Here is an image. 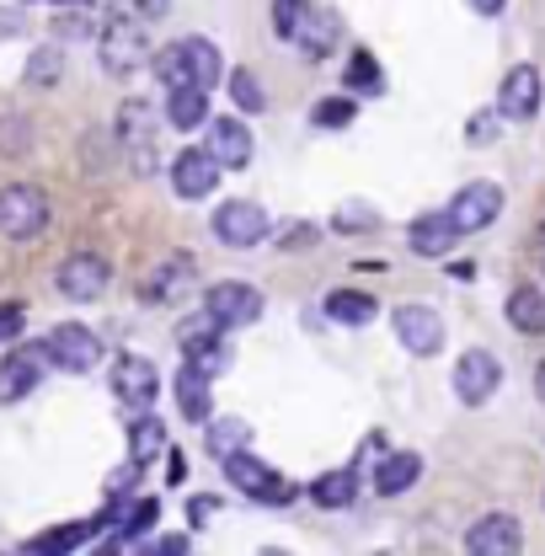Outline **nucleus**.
<instances>
[{
	"mask_svg": "<svg viewBox=\"0 0 545 556\" xmlns=\"http://www.w3.org/2000/svg\"><path fill=\"white\" fill-rule=\"evenodd\" d=\"M22 33V16L16 11H0V38H16Z\"/></svg>",
	"mask_w": 545,
	"mask_h": 556,
	"instance_id": "obj_43",
	"label": "nucleus"
},
{
	"mask_svg": "<svg viewBox=\"0 0 545 556\" xmlns=\"http://www.w3.org/2000/svg\"><path fill=\"white\" fill-rule=\"evenodd\" d=\"M139 471H144L139 460H129V466H118V471L107 477V497H124V492H135V486H139Z\"/></svg>",
	"mask_w": 545,
	"mask_h": 556,
	"instance_id": "obj_37",
	"label": "nucleus"
},
{
	"mask_svg": "<svg viewBox=\"0 0 545 556\" xmlns=\"http://www.w3.org/2000/svg\"><path fill=\"white\" fill-rule=\"evenodd\" d=\"M466 5H471V11H481V16H497L508 0H466Z\"/></svg>",
	"mask_w": 545,
	"mask_h": 556,
	"instance_id": "obj_44",
	"label": "nucleus"
},
{
	"mask_svg": "<svg viewBox=\"0 0 545 556\" xmlns=\"http://www.w3.org/2000/svg\"><path fill=\"white\" fill-rule=\"evenodd\" d=\"M535 396H541V402H545V364H541V369H535Z\"/></svg>",
	"mask_w": 545,
	"mask_h": 556,
	"instance_id": "obj_50",
	"label": "nucleus"
},
{
	"mask_svg": "<svg viewBox=\"0 0 545 556\" xmlns=\"http://www.w3.org/2000/svg\"><path fill=\"white\" fill-rule=\"evenodd\" d=\"M466 552L471 556H519L524 552V525L514 514H486L466 530Z\"/></svg>",
	"mask_w": 545,
	"mask_h": 556,
	"instance_id": "obj_9",
	"label": "nucleus"
},
{
	"mask_svg": "<svg viewBox=\"0 0 545 556\" xmlns=\"http://www.w3.org/2000/svg\"><path fill=\"white\" fill-rule=\"evenodd\" d=\"M230 97H236L241 113H263V108H268V91H263V80H257L252 70H236V75H230Z\"/></svg>",
	"mask_w": 545,
	"mask_h": 556,
	"instance_id": "obj_32",
	"label": "nucleus"
},
{
	"mask_svg": "<svg viewBox=\"0 0 545 556\" xmlns=\"http://www.w3.org/2000/svg\"><path fill=\"white\" fill-rule=\"evenodd\" d=\"M60 75H65L60 49H38V54L27 60V86H60Z\"/></svg>",
	"mask_w": 545,
	"mask_h": 556,
	"instance_id": "obj_33",
	"label": "nucleus"
},
{
	"mask_svg": "<svg viewBox=\"0 0 545 556\" xmlns=\"http://www.w3.org/2000/svg\"><path fill=\"white\" fill-rule=\"evenodd\" d=\"M43 225H49L43 188H27V182L0 188V236L5 241H33V236H43Z\"/></svg>",
	"mask_w": 545,
	"mask_h": 556,
	"instance_id": "obj_3",
	"label": "nucleus"
},
{
	"mask_svg": "<svg viewBox=\"0 0 545 556\" xmlns=\"http://www.w3.org/2000/svg\"><path fill=\"white\" fill-rule=\"evenodd\" d=\"M497 214H503V188H497V182H471V188H460V193L449 199V219H455L460 236L486 230Z\"/></svg>",
	"mask_w": 545,
	"mask_h": 556,
	"instance_id": "obj_11",
	"label": "nucleus"
},
{
	"mask_svg": "<svg viewBox=\"0 0 545 556\" xmlns=\"http://www.w3.org/2000/svg\"><path fill=\"white\" fill-rule=\"evenodd\" d=\"M43 348H49V364H54V369H69V375H86V369H97V358H102V343H97L91 327H54Z\"/></svg>",
	"mask_w": 545,
	"mask_h": 556,
	"instance_id": "obj_12",
	"label": "nucleus"
},
{
	"mask_svg": "<svg viewBox=\"0 0 545 556\" xmlns=\"http://www.w3.org/2000/svg\"><path fill=\"white\" fill-rule=\"evenodd\" d=\"M391 327H396L402 348L417 353V358H433V353L444 348V321H439V311H428V305H396Z\"/></svg>",
	"mask_w": 545,
	"mask_h": 556,
	"instance_id": "obj_10",
	"label": "nucleus"
},
{
	"mask_svg": "<svg viewBox=\"0 0 545 556\" xmlns=\"http://www.w3.org/2000/svg\"><path fill=\"white\" fill-rule=\"evenodd\" d=\"M327 316H332L338 327H369V321L380 316V305H375L369 294H353V289H338V294H327Z\"/></svg>",
	"mask_w": 545,
	"mask_h": 556,
	"instance_id": "obj_26",
	"label": "nucleus"
},
{
	"mask_svg": "<svg viewBox=\"0 0 545 556\" xmlns=\"http://www.w3.org/2000/svg\"><path fill=\"white\" fill-rule=\"evenodd\" d=\"M417 477H422V455H411V450H396V455H385V460H380V471H375V486H380V497H396V492H407Z\"/></svg>",
	"mask_w": 545,
	"mask_h": 556,
	"instance_id": "obj_24",
	"label": "nucleus"
},
{
	"mask_svg": "<svg viewBox=\"0 0 545 556\" xmlns=\"http://www.w3.org/2000/svg\"><path fill=\"white\" fill-rule=\"evenodd\" d=\"M155 80L166 86V91H177V86H214L219 75H225V60H219V49L208 43V38H177L172 49H161L155 60Z\"/></svg>",
	"mask_w": 545,
	"mask_h": 556,
	"instance_id": "obj_1",
	"label": "nucleus"
},
{
	"mask_svg": "<svg viewBox=\"0 0 545 556\" xmlns=\"http://www.w3.org/2000/svg\"><path fill=\"white\" fill-rule=\"evenodd\" d=\"M289 247H316V225H294L289 230Z\"/></svg>",
	"mask_w": 545,
	"mask_h": 556,
	"instance_id": "obj_42",
	"label": "nucleus"
},
{
	"mask_svg": "<svg viewBox=\"0 0 545 556\" xmlns=\"http://www.w3.org/2000/svg\"><path fill=\"white\" fill-rule=\"evenodd\" d=\"M113 391L129 402V407H155V396H161V369L150 364V358H139V353H124L118 358V369H113Z\"/></svg>",
	"mask_w": 545,
	"mask_h": 556,
	"instance_id": "obj_14",
	"label": "nucleus"
},
{
	"mask_svg": "<svg viewBox=\"0 0 545 556\" xmlns=\"http://www.w3.org/2000/svg\"><path fill=\"white\" fill-rule=\"evenodd\" d=\"M60 294L75 300V305H86V300H102L107 294V283H113V268H107V257L102 252H69L65 263H60Z\"/></svg>",
	"mask_w": 545,
	"mask_h": 556,
	"instance_id": "obj_5",
	"label": "nucleus"
},
{
	"mask_svg": "<svg viewBox=\"0 0 545 556\" xmlns=\"http://www.w3.org/2000/svg\"><path fill=\"white\" fill-rule=\"evenodd\" d=\"M204 113H208V91L204 86H177V91H166V124L172 129H204Z\"/></svg>",
	"mask_w": 545,
	"mask_h": 556,
	"instance_id": "obj_22",
	"label": "nucleus"
},
{
	"mask_svg": "<svg viewBox=\"0 0 545 556\" xmlns=\"http://www.w3.org/2000/svg\"><path fill=\"white\" fill-rule=\"evenodd\" d=\"M535 263H541V268H545V225H541V230H535Z\"/></svg>",
	"mask_w": 545,
	"mask_h": 556,
	"instance_id": "obj_48",
	"label": "nucleus"
},
{
	"mask_svg": "<svg viewBox=\"0 0 545 556\" xmlns=\"http://www.w3.org/2000/svg\"><path fill=\"white\" fill-rule=\"evenodd\" d=\"M241 450H252V428H246L241 417H214V422H208V455L230 460V455H241Z\"/></svg>",
	"mask_w": 545,
	"mask_h": 556,
	"instance_id": "obj_28",
	"label": "nucleus"
},
{
	"mask_svg": "<svg viewBox=\"0 0 545 556\" xmlns=\"http://www.w3.org/2000/svg\"><path fill=\"white\" fill-rule=\"evenodd\" d=\"M225 477H230V486L236 492H246V497H257V503H289L294 497V486L278 482L268 466L252 455V450H241V455H230L225 460Z\"/></svg>",
	"mask_w": 545,
	"mask_h": 556,
	"instance_id": "obj_8",
	"label": "nucleus"
},
{
	"mask_svg": "<svg viewBox=\"0 0 545 556\" xmlns=\"http://www.w3.org/2000/svg\"><path fill=\"white\" fill-rule=\"evenodd\" d=\"M208 514H214V503H208V497H199V503H193V525H204Z\"/></svg>",
	"mask_w": 545,
	"mask_h": 556,
	"instance_id": "obj_47",
	"label": "nucleus"
},
{
	"mask_svg": "<svg viewBox=\"0 0 545 556\" xmlns=\"http://www.w3.org/2000/svg\"><path fill=\"white\" fill-rule=\"evenodd\" d=\"M294 43H300L310 60L332 54V49H338V11H327V5H310V11L300 16V27H294Z\"/></svg>",
	"mask_w": 545,
	"mask_h": 556,
	"instance_id": "obj_20",
	"label": "nucleus"
},
{
	"mask_svg": "<svg viewBox=\"0 0 545 556\" xmlns=\"http://www.w3.org/2000/svg\"><path fill=\"white\" fill-rule=\"evenodd\" d=\"M225 343V327L208 316V311H199V316H188L182 327H177V348L188 353V358H204L208 348H219Z\"/></svg>",
	"mask_w": 545,
	"mask_h": 556,
	"instance_id": "obj_25",
	"label": "nucleus"
},
{
	"mask_svg": "<svg viewBox=\"0 0 545 556\" xmlns=\"http://www.w3.org/2000/svg\"><path fill=\"white\" fill-rule=\"evenodd\" d=\"M358 497V471L347 466V471H327V477H316L310 482V503H321V508H347Z\"/></svg>",
	"mask_w": 545,
	"mask_h": 556,
	"instance_id": "obj_29",
	"label": "nucleus"
},
{
	"mask_svg": "<svg viewBox=\"0 0 545 556\" xmlns=\"http://www.w3.org/2000/svg\"><path fill=\"white\" fill-rule=\"evenodd\" d=\"M204 311L225 327V332H236V327H252L268 305H263V294H257L252 283H214L204 294Z\"/></svg>",
	"mask_w": 545,
	"mask_h": 556,
	"instance_id": "obj_6",
	"label": "nucleus"
},
{
	"mask_svg": "<svg viewBox=\"0 0 545 556\" xmlns=\"http://www.w3.org/2000/svg\"><path fill=\"white\" fill-rule=\"evenodd\" d=\"M27 5H91V0H27Z\"/></svg>",
	"mask_w": 545,
	"mask_h": 556,
	"instance_id": "obj_49",
	"label": "nucleus"
},
{
	"mask_svg": "<svg viewBox=\"0 0 545 556\" xmlns=\"http://www.w3.org/2000/svg\"><path fill=\"white\" fill-rule=\"evenodd\" d=\"M188 283H193V257H172V263H161L150 283H144V300H155V305H166V300H182L188 294Z\"/></svg>",
	"mask_w": 545,
	"mask_h": 556,
	"instance_id": "obj_23",
	"label": "nucleus"
},
{
	"mask_svg": "<svg viewBox=\"0 0 545 556\" xmlns=\"http://www.w3.org/2000/svg\"><path fill=\"white\" fill-rule=\"evenodd\" d=\"M347 80L358 86V91H380V65H375V54H353V65H347Z\"/></svg>",
	"mask_w": 545,
	"mask_h": 556,
	"instance_id": "obj_36",
	"label": "nucleus"
},
{
	"mask_svg": "<svg viewBox=\"0 0 545 556\" xmlns=\"http://www.w3.org/2000/svg\"><path fill=\"white\" fill-rule=\"evenodd\" d=\"M54 27H60V38H86V33H97V27H91V5H86V16H60Z\"/></svg>",
	"mask_w": 545,
	"mask_h": 556,
	"instance_id": "obj_39",
	"label": "nucleus"
},
{
	"mask_svg": "<svg viewBox=\"0 0 545 556\" xmlns=\"http://www.w3.org/2000/svg\"><path fill=\"white\" fill-rule=\"evenodd\" d=\"M497 113H503V118H514V124H524V118H535V113H541V75H535V65H514L508 75H503Z\"/></svg>",
	"mask_w": 545,
	"mask_h": 556,
	"instance_id": "obj_15",
	"label": "nucleus"
},
{
	"mask_svg": "<svg viewBox=\"0 0 545 556\" xmlns=\"http://www.w3.org/2000/svg\"><path fill=\"white\" fill-rule=\"evenodd\" d=\"M22 321H27L22 305H0V343H16L22 338Z\"/></svg>",
	"mask_w": 545,
	"mask_h": 556,
	"instance_id": "obj_38",
	"label": "nucleus"
},
{
	"mask_svg": "<svg viewBox=\"0 0 545 556\" xmlns=\"http://www.w3.org/2000/svg\"><path fill=\"white\" fill-rule=\"evenodd\" d=\"M305 11H310V0H272V33L283 43H294V27H300Z\"/></svg>",
	"mask_w": 545,
	"mask_h": 556,
	"instance_id": "obj_34",
	"label": "nucleus"
},
{
	"mask_svg": "<svg viewBox=\"0 0 545 556\" xmlns=\"http://www.w3.org/2000/svg\"><path fill=\"white\" fill-rule=\"evenodd\" d=\"M0 150L22 155V150H27V124H0Z\"/></svg>",
	"mask_w": 545,
	"mask_h": 556,
	"instance_id": "obj_41",
	"label": "nucleus"
},
{
	"mask_svg": "<svg viewBox=\"0 0 545 556\" xmlns=\"http://www.w3.org/2000/svg\"><path fill=\"white\" fill-rule=\"evenodd\" d=\"M332 225H338V230H364V225H375V214H369V208H338V219H332Z\"/></svg>",
	"mask_w": 545,
	"mask_h": 556,
	"instance_id": "obj_40",
	"label": "nucleus"
},
{
	"mask_svg": "<svg viewBox=\"0 0 545 556\" xmlns=\"http://www.w3.org/2000/svg\"><path fill=\"white\" fill-rule=\"evenodd\" d=\"M166 477H172V482H182V477H188V460H182L177 450H172V466H166Z\"/></svg>",
	"mask_w": 545,
	"mask_h": 556,
	"instance_id": "obj_45",
	"label": "nucleus"
},
{
	"mask_svg": "<svg viewBox=\"0 0 545 556\" xmlns=\"http://www.w3.org/2000/svg\"><path fill=\"white\" fill-rule=\"evenodd\" d=\"M219 161L208 155V150H177V161H172V188H177V199H208L214 188H219Z\"/></svg>",
	"mask_w": 545,
	"mask_h": 556,
	"instance_id": "obj_13",
	"label": "nucleus"
},
{
	"mask_svg": "<svg viewBox=\"0 0 545 556\" xmlns=\"http://www.w3.org/2000/svg\"><path fill=\"white\" fill-rule=\"evenodd\" d=\"M43 364H49V348L43 343H27L16 348L5 364H0V402H22L33 386H38V375H43Z\"/></svg>",
	"mask_w": 545,
	"mask_h": 556,
	"instance_id": "obj_16",
	"label": "nucleus"
},
{
	"mask_svg": "<svg viewBox=\"0 0 545 556\" xmlns=\"http://www.w3.org/2000/svg\"><path fill=\"white\" fill-rule=\"evenodd\" d=\"M129 455H135L139 466H150L155 455H166V428H161V417L139 413L135 428H129Z\"/></svg>",
	"mask_w": 545,
	"mask_h": 556,
	"instance_id": "obj_30",
	"label": "nucleus"
},
{
	"mask_svg": "<svg viewBox=\"0 0 545 556\" xmlns=\"http://www.w3.org/2000/svg\"><path fill=\"white\" fill-rule=\"evenodd\" d=\"M97 530H107L102 519H91V525H60V530H49V535H38V541H27L22 552H49V556H60V552H75L80 541H91Z\"/></svg>",
	"mask_w": 545,
	"mask_h": 556,
	"instance_id": "obj_31",
	"label": "nucleus"
},
{
	"mask_svg": "<svg viewBox=\"0 0 545 556\" xmlns=\"http://www.w3.org/2000/svg\"><path fill=\"white\" fill-rule=\"evenodd\" d=\"M497 386H503V364H497V353H486V348L460 353V364H455V396H460L466 407L492 402V391H497Z\"/></svg>",
	"mask_w": 545,
	"mask_h": 556,
	"instance_id": "obj_7",
	"label": "nucleus"
},
{
	"mask_svg": "<svg viewBox=\"0 0 545 556\" xmlns=\"http://www.w3.org/2000/svg\"><path fill=\"white\" fill-rule=\"evenodd\" d=\"M508 321H514L524 338H541L545 332V294L541 289H514V294H508Z\"/></svg>",
	"mask_w": 545,
	"mask_h": 556,
	"instance_id": "obj_27",
	"label": "nucleus"
},
{
	"mask_svg": "<svg viewBox=\"0 0 545 556\" xmlns=\"http://www.w3.org/2000/svg\"><path fill=\"white\" fill-rule=\"evenodd\" d=\"M353 113H358L353 97H327V102H316V124H321V129H347Z\"/></svg>",
	"mask_w": 545,
	"mask_h": 556,
	"instance_id": "obj_35",
	"label": "nucleus"
},
{
	"mask_svg": "<svg viewBox=\"0 0 545 556\" xmlns=\"http://www.w3.org/2000/svg\"><path fill=\"white\" fill-rule=\"evenodd\" d=\"M97 60H102L107 75H129V70L150 60V33L135 16H113L107 27H97Z\"/></svg>",
	"mask_w": 545,
	"mask_h": 556,
	"instance_id": "obj_2",
	"label": "nucleus"
},
{
	"mask_svg": "<svg viewBox=\"0 0 545 556\" xmlns=\"http://www.w3.org/2000/svg\"><path fill=\"white\" fill-rule=\"evenodd\" d=\"M139 11H144V16H161V11H166V5H172V0H135Z\"/></svg>",
	"mask_w": 545,
	"mask_h": 556,
	"instance_id": "obj_46",
	"label": "nucleus"
},
{
	"mask_svg": "<svg viewBox=\"0 0 545 556\" xmlns=\"http://www.w3.org/2000/svg\"><path fill=\"white\" fill-rule=\"evenodd\" d=\"M172 391H177V407H182V417H188V422H208V413H214V407H208V375L193 364V358L177 369Z\"/></svg>",
	"mask_w": 545,
	"mask_h": 556,
	"instance_id": "obj_21",
	"label": "nucleus"
},
{
	"mask_svg": "<svg viewBox=\"0 0 545 556\" xmlns=\"http://www.w3.org/2000/svg\"><path fill=\"white\" fill-rule=\"evenodd\" d=\"M204 150L225 166V172H241V166L252 161V129H246V124H236V118H214V124H208Z\"/></svg>",
	"mask_w": 545,
	"mask_h": 556,
	"instance_id": "obj_18",
	"label": "nucleus"
},
{
	"mask_svg": "<svg viewBox=\"0 0 545 556\" xmlns=\"http://www.w3.org/2000/svg\"><path fill=\"white\" fill-rule=\"evenodd\" d=\"M272 219L263 204H252V199H225V204L214 208V236L225 241V247H257V241H268Z\"/></svg>",
	"mask_w": 545,
	"mask_h": 556,
	"instance_id": "obj_4",
	"label": "nucleus"
},
{
	"mask_svg": "<svg viewBox=\"0 0 545 556\" xmlns=\"http://www.w3.org/2000/svg\"><path fill=\"white\" fill-rule=\"evenodd\" d=\"M411 252L417 257H449V247L460 241V230H455V219H449V208L444 214H417L407 230Z\"/></svg>",
	"mask_w": 545,
	"mask_h": 556,
	"instance_id": "obj_19",
	"label": "nucleus"
},
{
	"mask_svg": "<svg viewBox=\"0 0 545 556\" xmlns=\"http://www.w3.org/2000/svg\"><path fill=\"white\" fill-rule=\"evenodd\" d=\"M118 139H124V150L135 155L139 172H150V155H155V113H150V102H124L118 108Z\"/></svg>",
	"mask_w": 545,
	"mask_h": 556,
	"instance_id": "obj_17",
	"label": "nucleus"
}]
</instances>
